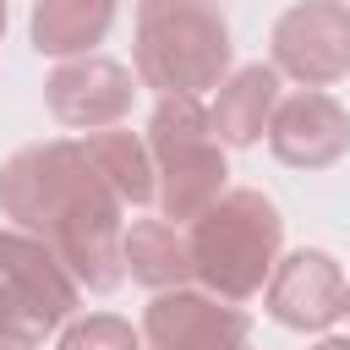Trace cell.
Wrapping results in <instances>:
<instances>
[{"label":"cell","mask_w":350,"mask_h":350,"mask_svg":"<svg viewBox=\"0 0 350 350\" xmlns=\"http://www.w3.org/2000/svg\"><path fill=\"white\" fill-rule=\"evenodd\" d=\"M0 213L49 241L82 290H115L126 279V202L93 170L77 137L27 142L0 164Z\"/></svg>","instance_id":"obj_1"},{"label":"cell","mask_w":350,"mask_h":350,"mask_svg":"<svg viewBox=\"0 0 350 350\" xmlns=\"http://www.w3.org/2000/svg\"><path fill=\"white\" fill-rule=\"evenodd\" d=\"M230 60H235V44H230V22L219 0H142L137 5L131 66H137V82L153 88L159 98L170 93L202 98L208 88L230 77Z\"/></svg>","instance_id":"obj_2"},{"label":"cell","mask_w":350,"mask_h":350,"mask_svg":"<svg viewBox=\"0 0 350 350\" xmlns=\"http://www.w3.org/2000/svg\"><path fill=\"white\" fill-rule=\"evenodd\" d=\"M186 246H191V273L208 295L252 301L279 262L284 219L273 197H262L257 186H230L213 208H202L186 224Z\"/></svg>","instance_id":"obj_3"},{"label":"cell","mask_w":350,"mask_h":350,"mask_svg":"<svg viewBox=\"0 0 350 350\" xmlns=\"http://www.w3.org/2000/svg\"><path fill=\"white\" fill-rule=\"evenodd\" d=\"M148 153H153V180H159V208L170 224H191L202 208H213L230 186L224 170V142L213 137V120L202 98L170 93L159 98L148 120Z\"/></svg>","instance_id":"obj_4"},{"label":"cell","mask_w":350,"mask_h":350,"mask_svg":"<svg viewBox=\"0 0 350 350\" xmlns=\"http://www.w3.org/2000/svg\"><path fill=\"white\" fill-rule=\"evenodd\" d=\"M82 301V284L60 262V252L27 230H0V334L38 339L66 328Z\"/></svg>","instance_id":"obj_5"},{"label":"cell","mask_w":350,"mask_h":350,"mask_svg":"<svg viewBox=\"0 0 350 350\" xmlns=\"http://www.w3.org/2000/svg\"><path fill=\"white\" fill-rule=\"evenodd\" d=\"M273 71L301 88H328L350 77V0H295L273 22Z\"/></svg>","instance_id":"obj_6"},{"label":"cell","mask_w":350,"mask_h":350,"mask_svg":"<svg viewBox=\"0 0 350 350\" xmlns=\"http://www.w3.org/2000/svg\"><path fill=\"white\" fill-rule=\"evenodd\" d=\"M345 295H350L345 268L317 246H301V252L279 257L268 284H262L268 317L279 328H295V334H323L334 317H345Z\"/></svg>","instance_id":"obj_7"},{"label":"cell","mask_w":350,"mask_h":350,"mask_svg":"<svg viewBox=\"0 0 350 350\" xmlns=\"http://www.w3.org/2000/svg\"><path fill=\"white\" fill-rule=\"evenodd\" d=\"M252 317L208 290H164L142 312L148 350H246Z\"/></svg>","instance_id":"obj_8"},{"label":"cell","mask_w":350,"mask_h":350,"mask_svg":"<svg viewBox=\"0 0 350 350\" xmlns=\"http://www.w3.org/2000/svg\"><path fill=\"white\" fill-rule=\"evenodd\" d=\"M268 148L290 170H328L350 153V115L334 93L301 88V93L279 98V109L268 120Z\"/></svg>","instance_id":"obj_9"},{"label":"cell","mask_w":350,"mask_h":350,"mask_svg":"<svg viewBox=\"0 0 350 350\" xmlns=\"http://www.w3.org/2000/svg\"><path fill=\"white\" fill-rule=\"evenodd\" d=\"M137 98V77L120 66V60H104V55H82V60H66L49 71L44 82V104L60 126H77V131H104L115 126Z\"/></svg>","instance_id":"obj_10"},{"label":"cell","mask_w":350,"mask_h":350,"mask_svg":"<svg viewBox=\"0 0 350 350\" xmlns=\"http://www.w3.org/2000/svg\"><path fill=\"white\" fill-rule=\"evenodd\" d=\"M273 109H279V71L273 66H241L219 82L208 120H213V137L224 148H252L268 131Z\"/></svg>","instance_id":"obj_11"},{"label":"cell","mask_w":350,"mask_h":350,"mask_svg":"<svg viewBox=\"0 0 350 350\" xmlns=\"http://www.w3.org/2000/svg\"><path fill=\"white\" fill-rule=\"evenodd\" d=\"M126 273L137 284H148L153 295L186 290L197 279L191 273L186 224H170V219H137V224H126Z\"/></svg>","instance_id":"obj_12"},{"label":"cell","mask_w":350,"mask_h":350,"mask_svg":"<svg viewBox=\"0 0 350 350\" xmlns=\"http://www.w3.org/2000/svg\"><path fill=\"white\" fill-rule=\"evenodd\" d=\"M115 22V0H38L33 5V49L38 55H93Z\"/></svg>","instance_id":"obj_13"},{"label":"cell","mask_w":350,"mask_h":350,"mask_svg":"<svg viewBox=\"0 0 350 350\" xmlns=\"http://www.w3.org/2000/svg\"><path fill=\"white\" fill-rule=\"evenodd\" d=\"M93 170L109 180V191L126 202V208H142L159 197V180H153V153H148V137L137 131H120V126H104V131H88L82 137Z\"/></svg>","instance_id":"obj_14"},{"label":"cell","mask_w":350,"mask_h":350,"mask_svg":"<svg viewBox=\"0 0 350 350\" xmlns=\"http://www.w3.org/2000/svg\"><path fill=\"white\" fill-rule=\"evenodd\" d=\"M55 350H142V334H137L126 317L93 312V317L66 323V334H60V345H55Z\"/></svg>","instance_id":"obj_15"},{"label":"cell","mask_w":350,"mask_h":350,"mask_svg":"<svg viewBox=\"0 0 350 350\" xmlns=\"http://www.w3.org/2000/svg\"><path fill=\"white\" fill-rule=\"evenodd\" d=\"M0 350H38V339H16V334H0Z\"/></svg>","instance_id":"obj_16"},{"label":"cell","mask_w":350,"mask_h":350,"mask_svg":"<svg viewBox=\"0 0 350 350\" xmlns=\"http://www.w3.org/2000/svg\"><path fill=\"white\" fill-rule=\"evenodd\" d=\"M317 350H350V339H323Z\"/></svg>","instance_id":"obj_17"},{"label":"cell","mask_w":350,"mask_h":350,"mask_svg":"<svg viewBox=\"0 0 350 350\" xmlns=\"http://www.w3.org/2000/svg\"><path fill=\"white\" fill-rule=\"evenodd\" d=\"M0 38H5V0H0Z\"/></svg>","instance_id":"obj_18"},{"label":"cell","mask_w":350,"mask_h":350,"mask_svg":"<svg viewBox=\"0 0 350 350\" xmlns=\"http://www.w3.org/2000/svg\"><path fill=\"white\" fill-rule=\"evenodd\" d=\"M345 312H350V295H345Z\"/></svg>","instance_id":"obj_19"}]
</instances>
